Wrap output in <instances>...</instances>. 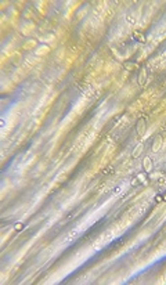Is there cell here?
Returning a JSON list of instances; mask_svg holds the SVG:
<instances>
[{"label":"cell","mask_w":166,"mask_h":285,"mask_svg":"<svg viewBox=\"0 0 166 285\" xmlns=\"http://www.w3.org/2000/svg\"><path fill=\"white\" fill-rule=\"evenodd\" d=\"M145 129H147L145 121H144V119H140V121L137 122V126H136L137 134H139L140 137H143V136H144V133H145Z\"/></svg>","instance_id":"6da1fadb"},{"label":"cell","mask_w":166,"mask_h":285,"mask_svg":"<svg viewBox=\"0 0 166 285\" xmlns=\"http://www.w3.org/2000/svg\"><path fill=\"white\" fill-rule=\"evenodd\" d=\"M145 80H147V71L144 68L140 69V74H139V86H144L145 84Z\"/></svg>","instance_id":"7a4b0ae2"},{"label":"cell","mask_w":166,"mask_h":285,"mask_svg":"<svg viewBox=\"0 0 166 285\" xmlns=\"http://www.w3.org/2000/svg\"><path fill=\"white\" fill-rule=\"evenodd\" d=\"M162 147V137L161 136H156L155 141H154V145H152V151L156 152V151H159V148Z\"/></svg>","instance_id":"3957f363"},{"label":"cell","mask_w":166,"mask_h":285,"mask_svg":"<svg viewBox=\"0 0 166 285\" xmlns=\"http://www.w3.org/2000/svg\"><path fill=\"white\" fill-rule=\"evenodd\" d=\"M144 170H145V172H151L152 170V161L149 159L148 156L144 159Z\"/></svg>","instance_id":"277c9868"},{"label":"cell","mask_w":166,"mask_h":285,"mask_svg":"<svg viewBox=\"0 0 166 285\" xmlns=\"http://www.w3.org/2000/svg\"><path fill=\"white\" fill-rule=\"evenodd\" d=\"M143 150H144V144H143V142H140V144L136 147V150L133 151V158L140 156V154H141V151H143Z\"/></svg>","instance_id":"5b68a950"},{"label":"cell","mask_w":166,"mask_h":285,"mask_svg":"<svg viewBox=\"0 0 166 285\" xmlns=\"http://www.w3.org/2000/svg\"><path fill=\"white\" fill-rule=\"evenodd\" d=\"M125 68H126L127 71H133V69L136 68V64L131 62V61H126V62H125Z\"/></svg>","instance_id":"8992f818"},{"label":"cell","mask_w":166,"mask_h":285,"mask_svg":"<svg viewBox=\"0 0 166 285\" xmlns=\"http://www.w3.org/2000/svg\"><path fill=\"white\" fill-rule=\"evenodd\" d=\"M36 53H37V54H39V55H43V53H44V54H46V53H49V47H47V46H44V44H43V46H42V47H40V49H39V50H37V51H36Z\"/></svg>","instance_id":"52a82bcc"},{"label":"cell","mask_w":166,"mask_h":285,"mask_svg":"<svg viewBox=\"0 0 166 285\" xmlns=\"http://www.w3.org/2000/svg\"><path fill=\"white\" fill-rule=\"evenodd\" d=\"M126 20H127V22H129V24H133V25H134V24H136V18H134V17H133V18H131V14H127Z\"/></svg>","instance_id":"ba28073f"},{"label":"cell","mask_w":166,"mask_h":285,"mask_svg":"<svg viewBox=\"0 0 166 285\" xmlns=\"http://www.w3.org/2000/svg\"><path fill=\"white\" fill-rule=\"evenodd\" d=\"M163 198H165V201H166V194H165V197H163Z\"/></svg>","instance_id":"9c48e42d"}]
</instances>
